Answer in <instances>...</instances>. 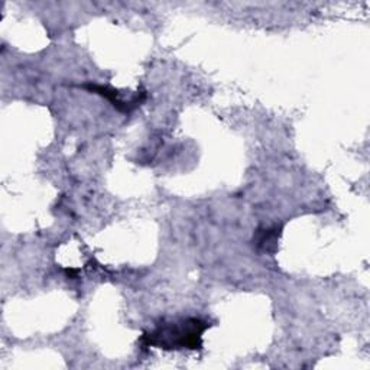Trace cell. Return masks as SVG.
Listing matches in <instances>:
<instances>
[{
    "mask_svg": "<svg viewBox=\"0 0 370 370\" xmlns=\"http://www.w3.org/2000/svg\"><path fill=\"white\" fill-rule=\"evenodd\" d=\"M279 235L280 232L278 227H268V228H263V230H258V236H256L258 249L268 252V253H274L278 248Z\"/></svg>",
    "mask_w": 370,
    "mask_h": 370,
    "instance_id": "3",
    "label": "cell"
},
{
    "mask_svg": "<svg viewBox=\"0 0 370 370\" xmlns=\"http://www.w3.org/2000/svg\"><path fill=\"white\" fill-rule=\"evenodd\" d=\"M84 89L90 90L104 99H108L115 108L123 113H131L132 110H135L139 104L136 103H132V101H126L125 99H123V94L119 90H115V89H110V87H104V85H97V84H90V85H84Z\"/></svg>",
    "mask_w": 370,
    "mask_h": 370,
    "instance_id": "2",
    "label": "cell"
},
{
    "mask_svg": "<svg viewBox=\"0 0 370 370\" xmlns=\"http://www.w3.org/2000/svg\"><path fill=\"white\" fill-rule=\"evenodd\" d=\"M207 328H210V324L200 319L164 323L155 330L145 333L140 343L145 347L164 350H197L203 344V334Z\"/></svg>",
    "mask_w": 370,
    "mask_h": 370,
    "instance_id": "1",
    "label": "cell"
}]
</instances>
